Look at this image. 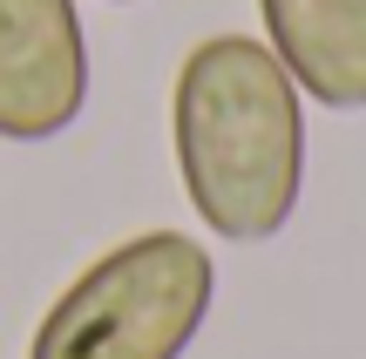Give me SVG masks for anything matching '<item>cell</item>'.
I'll use <instances>...</instances> for the list:
<instances>
[{
  "label": "cell",
  "instance_id": "6da1fadb",
  "mask_svg": "<svg viewBox=\"0 0 366 359\" xmlns=\"http://www.w3.org/2000/svg\"><path fill=\"white\" fill-rule=\"evenodd\" d=\"M170 149L210 238L264 244L305 197V95L258 34H210L177 68Z\"/></svg>",
  "mask_w": 366,
  "mask_h": 359
},
{
  "label": "cell",
  "instance_id": "7a4b0ae2",
  "mask_svg": "<svg viewBox=\"0 0 366 359\" xmlns=\"http://www.w3.org/2000/svg\"><path fill=\"white\" fill-rule=\"evenodd\" d=\"M217 305V265L190 231H136L41 312L27 359H183Z\"/></svg>",
  "mask_w": 366,
  "mask_h": 359
},
{
  "label": "cell",
  "instance_id": "3957f363",
  "mask_svg": "<svg viewBox=\"0 0 366 359\" xmlns=\"http://www.w3.org/2000/svg\"><path fill=\"white\" fill-rule=\"evenodd\" d=\"M89 108V34L75 0H0V143H48Z\"/></svg>",
  "mask_w": 366,
  "mask_h": 359
},
{
  "label": "cell",
  "instance_id": "277c9868",
  "mask_svg": "<svg viewBox=\"0 0 366 359\" xmlns=\"http://www.w3.org/2000/svg\"><path fill=\"white\" fill-rule=\"evenodd\" d=\"M264 48L305 102L332 116L366 108V0H258Z\"/></svg>",
  "mask_w": 366,
  "mask_h": 359
},
{
  "label": "cell",
  "instance_id": "5b68a950",
  "mask_svg": "<svg viewBox=\"0 0 366 359\" xmlns=\"http://www.w3.org/2000/svg\"><path fill=\"white\" fill-rule=\"evenodd\" d=\"M116 7H129V0H116Z\"/></svg>",
  "mask_w": 366,
  "mask_h": 359
}]
</instances>
